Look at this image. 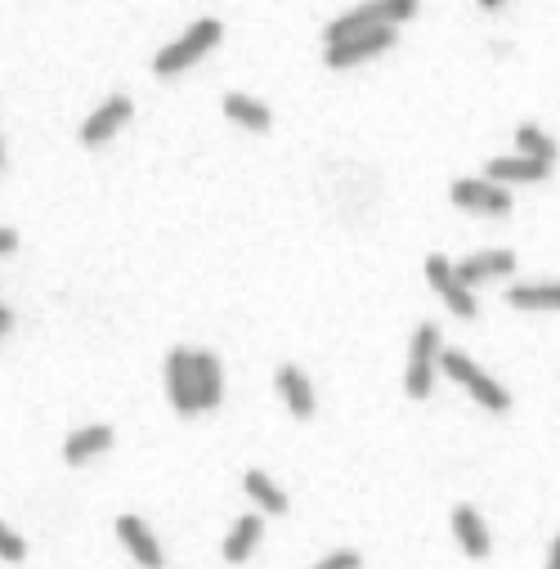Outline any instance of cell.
I'll use <instances>...</instances> for the list:
<instances>
[{"label": "cell", "mask_w": 560, "mask_h": 569, "mask_svg": "<svg viewBox=\"0 0 560 569\" xmlns=\"http://www.w3.org/2000/svg\"><path fill=\"white\" fill-rule=\"evenodd\" d=\"M220 19H202V23H193L180 41H171L166 50H157V59H153V72L157 77H180L184 68H193L206 50H215V41H220Z\"/></svg>", "instance_id": "3"}, {"label": "cell", "mask_w": 560, "mask_h": 569, "mask_svg": "<svg viewBox=\"0 0 560 569\" xmlns=\"http://www.w3.org/2000/svg\"><path fill=\"white\" fill-rule=\"evenodd\" d=\"M454 534H458V542H462V551H467L471 560H485V556H489V547H493L489 525L480 520V511H476V507H454Z\"/></svg>", "instance_id": "15"}, {"label": "cell", "mask_w": 560, "mask_h": 569, "mask_svg": "<svg viewBox=\"0 0 560 569\" xmlns=\"http://www.w3.org/2000/svg\"><path fill=\"white\" fill-rule=\"evenodd\" d=\"M131 112H135V103L126 99V94H112V99H103L94 112H90V118L81 122V144L85 149H99V144H108L112 135H118L126 122H131Z\"/></svg>", "instance_id": "5"}, {"label": "cell", "mask_w": 560, "mask_h": 569, "mask_svg": "<svg viewBox=\"0 0 560 569\" xmlns=\"http://www.w3.org/2000/svg\"><path fill=\"white\" fill-rule=\"evenodd\" d=\"M28 556V542H23V534H14L6 520H0V560H10V565H19Z\"/></svg>", "instance_id": "22"}, {"label": "cell", "mask_w": 560, "mask_h": 569, "mask_svg": "<svg viewBox=\"0 0 560 569\" xmlns=\"http://www.w3.org/2000/svg\"><path fill=\"white\" fill-rule=\"evenodd\" d=\"M19 252V230H0V261Z\"/></svg>", "instance_id": "24"}, {"label": "cell", "mask_w": 560, "mask_h": 569, "mask_svg": "<svg viewBox=\"0 0 560 569\" xmlns=\"http://www.w3.org/2000/svg\"><path fill=\"white\" fill-rule=\"evenodd\" d=\"M439 355H444L439 327H435V323H421V327L413 332V346H408L404 395H413V399H426V395H430V386H435V368H439Z\"/></svg>", "instance_id": "4"}, {"label": "cell", "mask_w": 560, "mask_h": 569, "mask_svg": "<svg viewBox=\"0 0 560 569\" xmlns=\"http://www.w3.org/2000/svg\"><path fill=\"white\" fill-rule=\"evenodd\" d=\"M108 448H112V426L94 421V426H81V430H72L63 439V463L68 467H85V463H94L99 453H108Z\"/></svg>", "instance_id": "13"}, {"label": "cell", "mask_w": 560, "mask_h": 569, "mask_svg": "<svg viewBox=\"0 0 560 569\" xmlns=\"http://www.w3.org/2000/svg\"><path fill=\"white\" fill-rule=\"evenodd\" d=\"M511 270H516V256L502 252V247H493V252H476V256H467V261L454 265V274H458L462 287H476V283H489V278H507Z\"/></svg>", "instance_id": "12"}, {"label": "cell", "mask_w": 560, "mask_h": 569, "mask_svg": "<svg viewBox=\"0 0 560 569\" xmlns=\"http://www.w3.org/2000/svg\"><path fill=\"white\" fill-rule=\"evenodd\" d=\"M166 395H171V408H175L180 417H193V413H202V408H197L193 350H184V346H175V350L166 355Z\"/></svg>", "instance_id": "7"}, {"label": "cell", "mask_w": 560, "mask_h": 569, "mask_svg": "<svg viewBox=\"0 0 560 569\" xmlns=\"http://www.w3.org/2000/svg\"><path fill=\"white\" fill-rule=\"evenodd\" d=\"M439 368L454 377L458 386H467L480 408H489V413H507V408H511V395H507L489 373H480L467 350H444V355H439Z\"/></svg>", "instance_id": "2"}, {"label": "cell", "mask_w": 560, "mask_h": 569, "mask_svg": "<svg viewBox=\"0 0 560 569\" xmlns=\"http://www.w3.org/2000/svg\"><path fill=\"white\" fill-rule=\"evenodd\" d=\"M454 202L462 211H480V215H507L511 211V193L493 180H458L454 184Z\"/></svg>", "instance_id": "9"}, {"label": "cell", "mask_w": 560, "mask_h": 569, "mask_svg": "<svg viewBox=\"0 0 560 569\" xmlns=\"http://www.w3.org/2000/svg\"><path fill=\"white\" fill-rule=\"evenodd\" d=\"M547 569H560V538H556L551 551H547Z\"/></svg>", "instance_id": "26"}, {"label": "cell", "mask_w": 560, "mask_h": 569, "mask_svg": "<svg viewBox=\"0 0 560 569\" xmlns=\"http://www.w3.org/2000/svg\"><path fill=\"white\" fill-rule=\"evenodd\" d=\"M243 489H247V498L265 511V516H283L287 511V494L265 476V471H247V480H243Z\"/></svg>", "instance_id": "20"}, {"label": "cell", "mask_w": 560, "mask_h": 569, "mask_svg": "<svg viewBox=\"0 0 560 569\" xmlns=\"http://www.w3.org/2000/svg\"><path fill=\"white\" fill-rule=\"evenodd\" d=\"M261 534H265V516H238L234 520V529L224 534V547H220V556L230 560V565H243L252 551H256V542H261Z\"/></svg>", "instance_id": "14"}, {"label": "cell", "mask_w": 560, "mask_h": 569, "mask_svg": "<svg viewBox=\"0 0 560 569\" xmlns=\"http://www.w3.org/2000/svg\"><path fill=\"white\" fill-rule=\"evenodd\" d=\"M395 41H399V32H395V28H381V32H368V37H355V41H346V45L323 50V63L336 68V72H342V68H359V63L386 54Z\"/></svg>", "instance_id": "8"}, {"label": "cell", "mask_w": 560, "mask_h": 569, "mask_svg": "<svg viewBox=\"0 0 560 569\" xmlns=\"http://www.w3.org/2000/svg\"><path fill=\"white\" fill-rule=\"evenodd\" d=\"M193 377H197V408H215L224 399V368L211 350H193Z\"/></svg>", "instance_id": "16"}, {"label": "cell", "mask_w": 560, "mask_h": 569, "mask_svg": "<svg viewBox=\"0 0 560 569\" xmlns=\"http://www.w3.org/2000/svg\"><path fill=\"white\" fill-rule=\"evenodd\" d=\"M274 390L283 395V404H287V413H292L296 421H309V417H314L318 399H314V386H309V377H305L296 364H283V368H278V377H274Z\"/></svg>", "instance_id": "10"}, {"label": "cell", "mask_w": 560, "mask_h": 569, "mask_svg": "<svg viewBox=\"0 0 560 569\" xmlns=\"http://www.w3.org/2000/svg\"><path fill=\"white\" fill-rule=\"evenodd\" d=\"M507 305L511 309H533V314L560 309V283H511L507 287Z\"/></svg>", "instance_id": "18"}, {"label": "cell", "mask_w": 560, "mask_h": 569, "mask_svg": "<svg viewBox=\"0 0 560 569\" xmlns=\"http://www.w3.org/2000/svg\"><path fill=\"white\" fill-rule=\"evenodd\" d=\"M0 166H6V144H0Z\"/></svg>", "instance_id": "27"}, {"label": "cell", "mask_w": 560, "mask_h": 569, "mask_svg": "<svg viewBox=\"0 0 560 569\" xmlns=\"http://www.w3.org/2000/svg\"><path fill=\"white\" fill-rule=\"evenodd\" d=\"M516 149H520V158H529V162H542V166L556 162V144H551L547 131L533 126V122H525V126L516 131Z\"/></svg>", "instance_id": "21"}, {"label": "cell", "mask_w": 560, "mask_h": 569, "mask_svg": "<svg viewBox=\"0 0 560 569\" xmlns=\"http://www.w3.org/2000/svg\"><path fill=\"white\" fill-rule=\"evenodd\" d=\"M426 283L439 292V301H444L448 309H454L458 318H476V314H480V305H476V292L458 283L454 265H448L444 256H426Z\"/></svg>", "instance_id": "6"}, {"label": "cell", "mask_w": 560, "mask_h": 569, "mask_svg": "<svg viewBox=\"0 0 560 569\" xmlns=\"http://www.w3.org/2000/svg\"><path fill=\"white\" fill-rule=\"evenodd\" d=\"M364 565V556L355 551V547H346V551H332V556H323L318 565H309V569H359Z\"/></svg>", "instance_id": "23"}, {"label": "cell", "mask_w": 560, "mask_h": 569, "mask_svg": "<svg viewBox=\"0 0 560 569\" xmlns=\"http://www.w3.org/2000/svg\"><path fill=\"white\" fill-rule=\"evenodd\" d=\"M118 538L126 542V551L144 565V569H162L166 565V556H162V542H157V534L140 520V516H118Z\"/></svg>", "instance_id": "11"}, {"label": "cell", "mask_w": 560, "mask_h": 569, "mask_svg": "<svg viewBox=\"0 0 560 569\" xmlns=\"http://www.w3.org/2000/svg\"><path fill=\"white\" fill-rule=\"evenodd\" d=\"M413 14H417V0H373V6H355L342 19H332L327 32H323V41L332 50V45H346V41L368 37V32H381V28H399Z\"/></svg>", "instance_id": "1"}, {"label": "cell", "mask_w": 560, "mask_h": 569, "mask_svg": "<svg viewBox=\"0 0 560 569\" xmlns=\"http://www.w3.org/2000/svg\"><path fill=\"white\" fill-rule=\"evenodd\" d=\"M10 327H14V309H10V305H0V341L10 336Z\"/></svg>", "instance_id": "25"}, {"label": "cell", "mask_w": 560, "mask_h": 569, "mask_svg": "<svg viewBox=\"0 0 560 569\" xmlns=\"http://www.w3.org/2000/svg\"><path fill=\"white\" fill-rule=\"evenodd\" d=\"M547 171H551V166L529 162V158H493L485 180H493V184L507 189V184H538V180H547Z\"/></svg>", "instance_id": "19"}, {"label": "cell", "mask_w": 560, "mask_h": 569, "mask_svg": "<svg viewBox=\"0 0 560 569\" xmlns=\"http://www.w3.org/2000/svg\"><path fill=\"white\" fill-rule=\"evenodd\" d=\"M224 118L243 131H269L274 112H269V103H261L252 94H224Z\"/></svg>", "instance_id": "17"}]
</instances>
